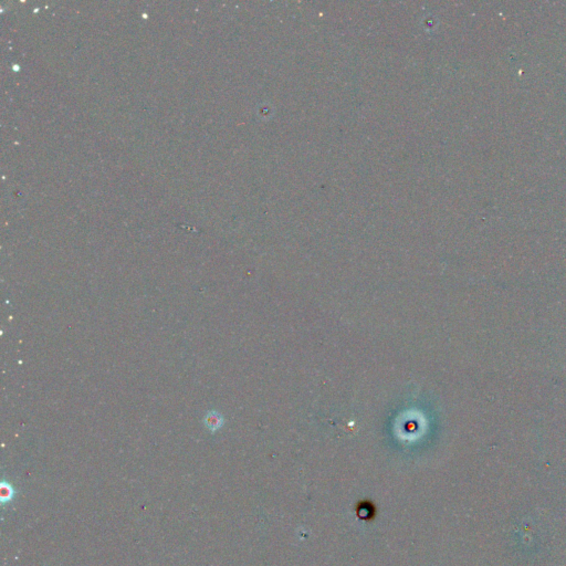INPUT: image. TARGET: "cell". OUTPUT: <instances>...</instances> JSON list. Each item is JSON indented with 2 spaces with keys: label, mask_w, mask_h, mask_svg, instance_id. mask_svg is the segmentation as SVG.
Here are the masks:
<instances>
[{
  "label": "cell",
  "mask_w": 566,
  "mask_h": 566,
  "mask_svg": "<svg viewBox=\"0 0 566 566\" xmlns=\"http://www.w3.org/2000/svg\"><path fill=\"white\" fill-rule=\"evenodd\" d=\"M205 423L210 432H216L224 424V418L218 412L210 411L205 417Z\"/></svg>",
  "instance_id": "6da1fadb"
},
{
  "label": "cell",
  "mask_w": 566,
  "mask_h": 566,
  "mask_svg": "<svg viewBox=\"0 0 566 566\" xmlns=\"http://www.w3.org/2000/svg\"><path fill=\"white\" fill-rule=\"evenodd\" d=\"M2 494H3V495H2V497H3V498H7V500H10V499H12L13 494H14L12 487H10V486H9V484H8V486H7V487H3V493H2Z\"/></svg>",
  "instance_id": "7a4b0ae2"
}]
</instances>
